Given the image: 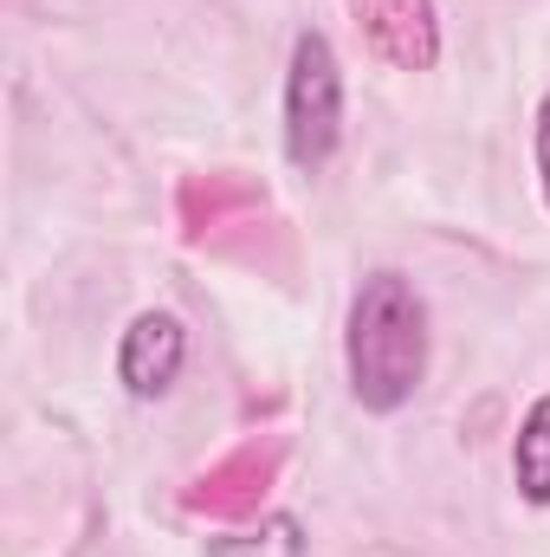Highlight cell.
Here are the masks:
<instances>
[{
	"instance_id": "6da1fadb",
	"label": "cell",
	"mask_w": 550,
	"mask_h": 557,
	"mask_svg": "<svg viewBox=\"0 0 550 557\" xmlns=\"http://www.w3.org/2000/svg\"><path fill=\"white\" fill-rule=\"evenodd\" d=\"M343 363H350V396L370 416L409 409L414 389L427 383V305L402 273H370L357 285Z\"/></svg>"
},
{
	"instance_id": "7a4b0ae2",
	"label": "cell",
	"mask_w": 550,
	"mask_h": 557,
	"mask_svg": "<svg viewBox=\"0 0 550 557\" xmlns=\"http://www.w3.org/2000/svg\"><path fill=\"white\" fill-rule=\"evenodd\" d=\"M343 143V65L317 26L291 39V72H285V156L317 175Z\"/></svg>"
},
{
	"instance_id": "3957f363",
	"label": "cell",
	"mask_w": 550,
	"mask_h": 557,
	"mask_svg": "<svg viewBox=\"0 0 550 557\" xmlns=\"http://www.w3.org/2000/svg\"><path fill=\"white\" fill-rule=\"evenodd\" d=\"M278 467H285V441H247L227 460H214L195 486H188V512L201 519H253L260 499L273 493Z\"/></svg>"
},
{
	"instance_id": "277c9868",
	"label": "cell",
	"mask_w": 550,
	"mask_h": 557,
	"mask_svg": "<svg viewBox=\"0 0 550 557\" xmlns=\"http://www.w3.org/2000/svg\"><path fill=\"white\" fill-rule=\"evenodd\" d=\"M350 20L370 39V52L389 59L396 72H434V59H440L434 0H350Z\"/></svg>"
},
{
	"instance_id": "5b68a950",
	"label": "cell",
	"mask_w": 550,
	"mask_h": 557,
	"mask_svg": "<svg viewBox=\"0 0 550 557\" xmlns=\"http://www.w3.org/2000/svg\"><path fill=\"white\" fill-rule=\"evenodd\" d=\"M182 363H188V324L175 311H142L117 344V383L137 403H162L175 389Z\"/></svg>"
},
{
	"instance_id": "8992f818",
	"label": "cell",
	"mask_w": 550,
	"mask_h": 557,
	"mask_svg": "<svg viewBox=\"0 0 550 557\" xmlns=\"http://www.w3.org/2000/svg\"><path fill=\"white\" fill-rule=\"evenodd\" d=\"M260 208H266V195L253 182H240V175H201V182L182 188V227H188V240H208V234H221L234 221H253Z\"/></svg>"
},
{
	"instance_id": "52a82bcc",
	"label": "cell",
	"mask_w": 550,
	"mask_h": 557,
	"mask_svg": "<svg viewBox=\"0 0 550 557\" xmlns=\"http://www.w3.org/2000/svg\"><path fill=\"white\" fill-rule=\"evenodd\" d=\"M512 480L532 506H550V396L532 403V416L518 421V441H512Z\"/></svg>"
},
{
	"instance_id": "ba28073f",
	"label": "cell",
	"mask_w": 550,
	"mask_h": 557,
	"mask_svg": "<svg viewBox=\"0 0 550 557\" xmlns=\"http://www.w3.org/2000/svg\"><path fill=\"white\" fill-rule=\"evenodd\" d=\"M208 557H311V539H304V525H298L291 512H266L260 525L214 539Z\"/></svg>"
},
{
	"instance_id": "9c48e42d",
	"label": "cell",
	"mask_w": 550,
	"mask_h": 557,
	"mask_svg": "<svg viewBox=\"0 0 550 557\" xmlns=\"http://www.w3.org/2000/svg\"><path fill=\"white\" fill-rule=\"evenodd\" d=\"M538 182H545V201H550V91L538 104Z\"/></svg>"
}]
</instances>
